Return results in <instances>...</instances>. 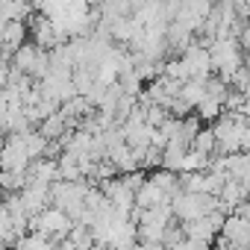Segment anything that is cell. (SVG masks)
<instances>
[{
    "label": "cell",
    "instance_id": "obj_1",
    "mask_svg": "<svg viewBox=\"0 0 250 250\" xmlns=\"http://www.w3.org/2000/svg\"><path fill=\"white\" fill-rule=\"evenodd\" d=\"M206 53H209V65L218 74V80H224L229 85V77L244 65V50L238 47V42L235 39H212L206 44Z\"/></svg>",
    "mask_w": 250,
    "mask_h": 250
},
{
    "label": "cell",
    "instance_id": "obj_2",
    "mask_svg": "<svg viewBox=\"0 0 250 250\" xmlns=\"http://www.w3.org/2000/svg\"><path fill=\"white\" fill-rule=\"evenodd\" d=\"M88 191V183L85 180H56L50 183V206L65 212L71 218V224L83 215V197Z\"/></svg>",
    "mask_w": 250,
    "mask_h": 250
},
{
    "label": "cell",
    "instance_id": "obj_3",
    "mask_svg": "<svg viewBox=\"0 0 250 250\" xmlns=\"http://www.w3.org/2000/svg\"><path fill=\"white\" fill-rule=\"evenodd\" d=\"M218 209V197L215 194H194V191H180L171 197V212L180 224L186 221H194V218H203L209 212Z\"/></svg>",
    "mask_w": 250,
    "mask_h": 250
},
{
    "label": "cell",
    "instance_id": "obj_4",
    "mask_svg": "<svg viewBox=\"0 0 250 250\" xmlns=\"http://www.w3.org/2000/svg\"><path fill=\"white\" fill-rule=\"evenodd\" d=\"M68 229H71V218H68L65 212L53 209V206H44L39 215H33V218L27 221V232H39V235L50 238L53 244H59V241L68 235Z\"/></svg>",
    "mask_w": 250,
    "mask_h": 250
},
{
    "label": "cell",
    "instance_id": "obj_5",
    "mask_svg": "<svg viewBox=\"0 0 250 250\" xmlns=\"http://www.w3.org/2000/svg\"><path fill=\"white\" fill-rule=\"evenodd\" d=\"M27 168H30V156L24 150L21 133L6 136L3 147H0V171H21V174H27Z\"/></svg>",
    "mask_w": 250,
    "mask_h": 250
},
{
    "label": "cell",
    "instance_id": "obj_6",
    "mask_svg": "<svg viewBox=\"0 0 250 250\" xmlns=\"http://www.w3.org/2000/svg\"><path fill=\"white\" fill-rule=\"evenodd\" d=\"M221 221H224V212L215 209V212H209V215H203V218L186 221L180 229H183L186 238H194V241H206V244H212L215 235H218V229H221Z\"/></svg>",
    "mask_w": 250,
    "mask_h": 250
},
{
    "label": "cell",
    "instance_id": "obj_7",
    "mask_svg": "<svg viewBox=\"0 0 250 250\" xmlns=\"http://www.w3.org/2000/svg\"><path fill=\"white\" fill-rule=\"evenodd\" d=\"M218 235L229 244V250H235V247H247V241H250V218H247V215H238V212L224 215Z\"/></svg>",
    "mask_w": 250,
    "mask_h": 250
},
{
    "label": "cell",
    "instance_id": "obj_8",
    "mask_svg": "<svg viewBox=\"0 0 250 250\" xmlns=\"http://www.w3.org/2000/svg\"><path fill=\"white\" fill-rule=\"evenodd\" d=\"M180 59L186 62V68H188V77H194V80H206V77H212V65H209V53H206V47H200L197 42H191L183 53H180Z\"/></svg>",
    "mask_w": 250,
    "mask_h": 250
},
{
    "label": "cell",
    "instance_id": "obj_9",
    "mask_svg": "<svg viewBox=\"0 0 250 250\" xmlns=\"http://www.w3.org/2000/svg\"><path fill=\"white\" fill-rule=\"evenodd\" d=\"M18 200H21L24 212L33 218V215H39L44 206H50V186H39V183H30V180H27V186L18 191Z\"/></svg>",
    "mask_w": 250,
    "mask_h": 250
},
{
    "label": "cell",
    "instance_id": "obj_10",
    "mask_svg": "<svg viewBox=\"0 0 250 250\" xmlns=\"http://www.w3.org/2000/svg\"><path fill=\"white\" fill-rule=\"evenodd\" d=\"M27 42V24L24 21H6L3 36H0V56H12L21 44Z\"/></svg>",
    "mask_w": 250,
    "mask_h": 250
},
{
    "label": "cell",
    "instance_id": "obj_11",
    "mask_svg": "<svg viewBox=\"0 0 250 250\" xmlns=\"http://www.w3.org/2000/svg\"><path fill=\"white\" fill-rule=\"evenodd\" d=\"M159 203H171L150 180H145L139 188H136V194H133V206L136 209H153V206H159Z\"/></svg>",
    "mask_w": 250,
    "mask_h": 250
},
{
    "label": "cell",
    "instance_id": "obj_12",
    "mask_svg": "<svg viewBox=\"0 0 250 250\" xmlns=\"http://www.w3.org/2000/svg\"><path fill=\"white\" fill-rule=\"evenodd\" d=\"M168 200L174 197V194H180V174H174V171H165V168H156L150 177H147Z\"/></svg>",
    "mask_w": 250,
    "mask_h": 250
},
{
    "label": "cell",
    "instance_id": "obj_13",
    "mask_svg": "<svg viewBox=\"0 0 250 250\" xmlns=\"http://www.w3.org/2000/svg\"><path fill=\"white\" fill-rule=\"evenodd\" d=\"M206 80H209V77H206ZM206 80H194V77H191V80H186V83L180 85L177 97H180L188 109H194V106H197V100L206 94Z\"/></svg>",
    "mask_w": 250,
    "mask_h": 250
},
{
    "label": "cell",
    "instance_id": "obj_14",
    "mask_svg": "<svg viewBox=\"0 0 250 250\" xmlns=\"http://www.w3.org/2000/svg\"><path fill=\"white\" fill-rule=\"evenodd\" d=\"M221 112H224V106H221V100H215V97H209V94H203L200 100H197V106H194V118L203 124V121H215V118H221Z\"/></svg>",
    "mask_w": 250,
    "mask_h": 250
},
{
    "label": "cell",
    "instance_id": "obj_15",
    "mask_svg": "<svg viewBox=\"0 0 250 250\" xmlns=\"http://www.w3.org/2000/svg\"><path fill=\"white\" fill-rule=\"evenodd\" d=\"M224 159H227V177L238 180V183H247V177H250L247 153H232V156H224Z\"/></svg>",
    "mask_w": 250,
    "mask_h": 250
},
{
    "label": "cell",
    "instance_id": "obj_16",
    "mask_svg": "<svg viewBox=\"0 0 250 250\" xmlns=\"http://www.w3.org/2000/svg\"><path fill=\"white\" fill-rule=\"evenodd\" d=\"M188 150H194V153H200V156H215V136H212V130H209V127H206V130L200 127V130L194 133Z\"/></svg>",
    "mask_w": 250,
    "mask_h": 250
},
{
    "label": "cell",
    "instance_id": "obj_17",
    "mask_svg": "<svg viewBox=\"0 0 250 250\" xmlns=\"http://www.w3.org/2000/svg\"><path fill=\"white\" fill-rule=\"evenodd\" d=\"M15 244H18V250H56V244H53L50 238L39 235V232H27V235H21Z\"/></svg>",
    "mask_w": 250,
    "mask_h": 250
},
{
    "label": "cell",
    "instance_id": "obj_18",
    "mask_svg": "<svg viewBox=\"0 0 250 250\" xmlns=\"http://www.w3.org/2000/svg\"><path fill=\"white\" fill-rule=\"evenodd\" d=\"M171 250H212V244H206V241H194V238H183V241H177Z\"/></svg>",
    "mask_w": 250,
    "mask_h": 250
},
{
    "label": "cell",
    "instance_id": "obj_19",
    "mask_svg": "<svg viewBox=\"0 0 250 250\" xmlns=\"http://www.w3.org/2000/svg\"><path fill=\"white\" fill-rule=\"evenodd\" d=\"M6 83H9V65H6V62H0V94H3Z\"/></svg>",
    "mask_w": 250,
    "mask_h": 250
},
{
    "label": "cell",
    "instance_id": "obj_20",
    "mask_svg": "<svg viewBox=\"0 0 250 250\" xmlns=\"http://www.w3.org/2000/svg\"><path fill=\"white\" fill-rule=\"evenodd\" d=\"M0 250H6V247H3V241H0Z\"/></svg>",
    "mask_w": 250,
    "mask_h": 250
},
{
    "label": "cell",
    "instance_id": "obj_21",
    "mask_svg": "<svg viewBox=\"0 0 250 250\" xmlns=\"http://www.w3.org/2000/svg\"><path fill=\"white\" fill-rule=\"evenodd\" d=\"M0 62H3V56H0Z\"/></svg>",
    "mask_w": 250,
    "mask_h": 250
}]
</instances>
